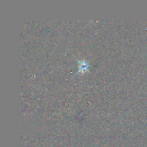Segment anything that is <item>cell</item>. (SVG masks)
I'll return each instance as SVG.
<instances>
[{
	"label": "cell",
	"instance_id": "6da1fadb",
	"mask_svg": "<svg viewBox=\"0 0 147 147\" xmlns=\"http://www.w3.org/2000/svg\"><path fill=\"white\" fill-rule=\"evenodd\" d=\"M77 61L78 64V71L76 72V75L84 74V73L88 72L90 71V64L87 60L77 59Z\"/></svg>",
	"mask_w": 147,
	"mask_h": 147
}]
</instances>
